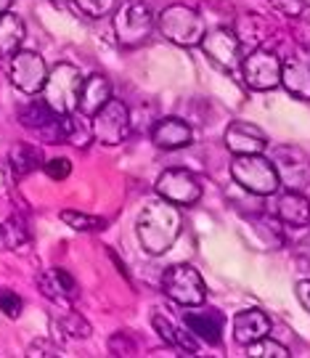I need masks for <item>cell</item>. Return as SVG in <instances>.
Masks as SVG:
<instances>
[{
	"instance_id": "6",
	"label": "cell",
	"mask_w": 310,
	"mask_h": 358,
	"mask_svg": "<svg viewBox=\"0 0 310 358\" xmlns=\"http://www.w3.org/2000/svg\"><path fill=\"white\" fill-rule=\"evenodd\" d=\"M154 29V13L143 0H128L115 13V32L117 40L128 48H135L149 40Z\"/></svg>"
},
{
	"instance_id": "23",
	"label": "cell",
	"mask_w": 310,
	"mask_h": 358,
	"mask_svg": "<svg viewBox=\"0 0 310 358\" xmlns=\"http://www.w3.org/2000/svg\"><path fill=\"white\" fill-rule=\"evenodd\" d=\"M8 165H11L16 178H27L29 173H35V170L43 165V154H40V149L32 146V143H19V146L11 149Z\"/></svg>"
},
{
	"instance_id": "34",
	"label": "cell",
	"mask_w": 310,
	"mask_h": 358,
	"mask_svg": "<svg viewBox=\"0 0 310 358\" xmlns=\"http://www.w3.org/2000/svg\"><path fill=\"white\" fill-rule=\"evenodd\" d=\"M271 6L276 8L279 13H284V16H300L302 8H305V3L302 0H271Z\"/></svg>"
},
{
	"instance_id": "31",
	"label": "cell",
	"mask_w": 310,
	"mask_h": 358,
	"mask_svg": "<svg viewBox=\"0 0 310 358\" xmlns=\"http://www.w3.org/2000/svg\"><path fill=\"white\" fill-rule=\"evenodd\" d=\"M45 173H48V178H53V180H64V178H69V173H72V162L64 159V157L48 159V162H45Z\"/></svg>"
},
{
	"instance_id": "11",
	"label": "cell",
	"mask_w": 310,
	"mask_h": 358,
	"mask_svg": "<svg viewBox=\"0 0 310 358\" xmlns=\"http://www.w3.org/2000/svg\"><path fill=\"white\" fill-rule=\"evenodd\" d=\"M8 77L16 88L27 93V96H35L45 85V77H48V66L43 62V56L35 51H16L11 56V66H8Z\"/></svg>"
},
{
	"instance_id": "2",
	"label": "cell",
	"mask_w": 310,
	"mask_h": 358,
	"mask_svg": "<svg viewBox=\"0 0 310 358\" xmlns=\"http://www.w3.org/2000/svg\"><path fill=\"white\" fill-rule=\"evenodd\" d=\"M231 176L244 192L255 196H271L281 186L279 173L265 154H236L231 162Z\"/></svg>"
},
{
	"instance_id": "18",
	"label": "cell",
	"mask_w": 310,
	"mask_h": 358,
	"mask_svg": "<svg viewBox=\"0 0 310 358\" xmlns=\"http://www.w3.org/2000/svg\"><path fill=\"white\" fill-rule=\"evenodd\" d=\"M276 215L286 226L305 229L310 223V199L302 192H286L276 202Z\"/></svg>"
},
{
	"instance_id": "17",
	"label": "cell",
	"mask_w": 310,
	"mask_h": 358,
	"mask_svg": "<svg viewBox=\"0 0 310 358\" xmlns=\"http://www.w3.org/2000/svg\"><path fill=\"white\" fill-rule=\"evenodd\" d=\"M38 287L48 300H53V303H64V306L78 294V282H75L64 268L43 271V273L38 276Z\"/></svg>"
},
{
	"instance_id": "27",
	"label": "cell",
	"mask_w": 310,
	"mask_h": 358,
	"mask_svg": "<svg viewBox=\"0 0 310 358\" xmlns=\"http://www.w3.org/2000/svg\"><path fill=\"white\" fill-rule=\"evenodd\" d=\"M59 327H61V332H66L69 337H75V340L91 337V324L82 319L78 310H69V308L64 310V316H59Z\"/></svg>"
},
{
	"instance_id": "37",
	"label": "cell",
	"mask_w": 310,
	"mask_h": 358,
	"mask_svg": "<svg viewBox=\"0 0 310 358\" xmlns=\"http://www.w3.org/2000/svg\"><path fill=\"white\" fill-rule=\"evenodd\" d=\"M51 3H66V0H51Z\"/></svg>"
},
{
	"instance_id": "29",
	"label": "cell",
	"mask_w": 310,
	"mask_h": 358,
	"mask_svg": "<svg viewBox=\"0 0 310 358\" xmlns=\"http://www.w3.org/2000/svg\"><path fill=\"white\" fill-rule=\"evenodd\" d=\"M80 11L85 16H93V19H101V16H109V13L117 11L119 0H75Z\"/></svg>"
},
{
	"instance_id": "9",
	"label": "cell",
	"mask_w": 310,
	"mask_h": 358,
	"mask_svg": "<svg viewBox=\"0 0 310 358\" xmlns=\"http://www.w3.org/2000/svg\"><path fill=\"white\" fill-rule=\"evenodd\" d=\"M271 162L286 192H305L310 186V159L297 146H279L273 152Z\"/></svg>"
},
{
	"instance_id": "33",
	"label": "cell",
	"mask_w": 310,
	"mask_h": 358,
	"mask_svg": "<svg viewBox=\"0 0 310 358\" xmlns=\"http://www.w3.org/2000/svg\"><path fill=\"white\" fill-rule=\"evenodd\" d=\"M27 356L32 358H43V356H61V348L53 345V343H48V340H35L32 345L27 348Z\"/></svg>"
},
{
	"instance_id": "36",
	"label": "cell",
	"mask_w": 310,
	"mask_h": 358,
	"mask_svg": "<svg viewBox=\"0 0 310 358\" xmlns=\"http://www.w3.org/2000/svg\"><path fill=\"white\" fill-rule=\"evenodd\" d=\"M11 3H13V0H0V13L8 11V8H11Z\"/></svg>"
},
{
	"instance_id": "15",
	"label": "cell",
	"mask_w": 310,
	"mask_h": 358,
	"mask_svg": "<svg viewBox=\"0 0 310 358\" xmlns=\"http://www.w3.org/2000/svg\"><path fill=\"white\" fill-rule=\"evenodd\" d=\"M271 334V319L265 310L252 308V310H242L236 319H233V340L239 345H249L260 337H268Z\"/></svg>"
},
{
	"instance_id": "8",
	"label": "cell",
	"mask_w": 310,
	"mask_h": 358,
	"mask_svg": "<svg viewBox=\"0 0 310 358\" xmlns=\"http://www.w3.org/2000/svg\"><path fill=\"white\" fill-rule=\"evenodd\" d=\"M156 194L159 199H165L175 207H189L196 205L202 199V183L191 170L183 167H170L156 178Z\"/></svg>"
},
{
	"instance_id": "28",
	"label": "cell",
	"mask_w": 310,
	"mask_h": 358,
	"mask_svg": "<svg viewBox=\"0 0 310 358\" xmlns=\"http://www.w3.org/2000/svg\"><path fill=\"white\" fill-rule=\"evenodd\" d=\"M61 220H64L69 229H75V231H96V229H103V220H101V217L85 215V213H75V210H64V213H61Z\"/></svg>"
},
{
	"instance_id": "3",
	"label": "cell",
	"mask_w": 310,
	"mask_h": 358,
	"mask_svg": "<svg viewBox=\"0 0 310 358\" xmlns=\"http://www.w3.org/2000/svg\"><path fill=\"white\" fill-rule=\"evenodd\" d=\"M80 88H82V75L78 66L56 64L45 77L43 101L48 103L56 115H72V112H78Z\"/></svg>"
},
{
	"instance_id": "5",
	"label": "cell",
	"mask_w": 310,
	"mask_h": 358,
	"mask_svg": "<svg viewBox=\"0 0 310 358\" xmlns=\"http://www.w3.org/2000/svg\"><path fill=\"white\" fill-rule=\"evenodd\" d=\"M162 289L168 294L172 303L186 308H199L205 306L207 287L202 273L189 266V263H178V266H170L162 276Z\"/></svg>"
},
{
	"instance_id": "13",
	"label": "cell",
	"mask_w": 310,
	"mask_h": 358,
	"mask_svg": "<svg viewBox=\"0 0 310 358\" xmlns=\"http://www.w3.org/2000/svg\"><path fill=\"white\" fill-rule=\"evenodd\" d=\"M186 329L194 334L196 340H202L207 345H220L223 329H226V316L218 308H205V310H189L183 316Z\"/></svg>"
},
{
	"instance_id": "35",
	"label": "cell",
	"mask_w": 310,
	"mask_h": 358,
	"mask_svg": "<svg viewBox=\"0 0 310 358\" xmlns=\"http://www.w3.org/2000/svg\"><path fill=\"white\" fill-rule=\"evenodd\" d=\"M297 300H300V306L310 313V279H305V282L297 284Z\"/></svg>"
},
{
	"instance_id": "38",
	"label": "cell",
	"mask_w": 310,
	"mask_h": 358,
	"mask_svg": "<svg viewBox=\"0 0 310 358\" xmlns=\"http://www.w3.org/2000/svg\"><path fill=\"white\" fill-rule=\"evenodd\" d=\"M302 3H305V6H310V0H302Z\"/></svg>"
},
{
	"instance_id": "16",
	"label": "cell",
	"mask_w": 310,
	"mask_h": 358,
	"mask_svg": "<svg viewBox=\"0 0 310 358\" xmlns=\"http://www.w3.org/2000/svg\"><path fill=\"white\" fill-rule=\"evenodd\" d=\"M112 99V83L103 75H91L82 80L78 99V112L82 117H93L103 103Z\"/></svg>"
},
{
	"instance_id": "32",
	"label": "cell",
	"mask_w": 310,
	"mask_h": 358,
	"mask_svg": "<svg viewBox=\"0 0 310 358\" xmlns=\"http://www.w3.org/2000/svg\"><path fill=\"white\" fill-rule=\"evenodd\" d=\"M109 350H112L115 356H133V353H135V343L130 340L128 334L119 332L109 340Z\"/></svg>"
},
{
	"instance_id": "1",
	"label": "cell",
	"mask_w": 310,
	"mask_h": 358,
	"mask_svg": "<svg viewBox=\"0 0 310 358\" xmlns=\"http://www.w3.org/2000/svg\"><path fill=\"white\" fill-rule=\"evenodd\" d=\"M135 234L138 242L149 255H162L175 244L178 234H181V213L178 207L159 199V202H149L141 210V215L135 220Z\"/></svg>"
},
{
	"instance_id": "24",
	"label": "cell",
	"mask_w": 310,
	"mask_h": 358,
	"mask_svg": "<svg viewBox=\"0 0 310 358\" xmlns=\"http://www.w3.org/2000/svg\"><path fill=\"white\" fill-rule=\"evenodd\" d=\"M53 117H56V112L43 99H35L19 109V122L32 130H43L48 122H53Z\"/></svg>"
},
{
	"instance_id": "20",
	"label": "cell",
	"mask_w": 310,
	"mask_h": 358,
	"mask_svg": "<svg viewBox=\"0 0 310 358\" xmlns=\"http://www.w3.org/2000/svg\"><path fill=\"white\" fill-rule=\"evenodd\" d=\"M281 85L289 96L300 101H310V66L300 59L281 62Z\"/></svg>"
},
{
	"instance_id": "25",
	"label": "cell",
	"mask_w": 310,
	"mask_h": 358,
	"mask_svg": "<svg viewBox=\"0 0 310 358\" xmlns=\"http://www.w3.org/2000/svg\"><path fill=\"white\" fill-rule=\"evenodd\" d=\"M29 239L24 223L19 217H11L6 223H0V250H19Z\"/></svg>"
},
{
	"instance_id": "4",
	"label": "cell",
	"mask_w": 310,
	"mask_h": 358,
	"mask_svg": "<svg viewBox=\"0 0 310 358\" xmlns=\"http://www.w3.org/2000/svg\"><path fill=\"white\" fill-rule=\"evenodd\" d=\"M156 29L159 35L175 45H199L205 38V19L189 6H170L156 16Z\"/></svg>"
},
{
	"instance_id": "21",
	"label": "cell",
	"mask_w": 310,
	"mask_h": 358,
	"mask_svg": "<svg viewBox=\"0 0 310 358\" xmlns=\"http://www.w3.org/2000/svg\"><path fill=\"white\" fill-rule=\"evenodd\" d=\"M24 35H27V27L16 13L11 11L0 13V56H13V53L22 48Z\"/></svg>"
},
{
	"instance_id": "14",
	"label": "cell",
	"mask_w": 310,
	"mask_h": 358,
	"mask_svg": "<svg viewBox=\"0 0 310 358\" xmlns=\"http://www.w3.org/2000/svg\"><path fill=\"white\" fill-rule=\"evenodd\" d=\"M226 146L231 154H263L268 136L252 122H231L226 128Z\"/></svg>"
},
{
	"instance_id": "7",
	"label": "cell",
	"mask_w": 310,
	"mask_h": 358,
	"mask_svg": "<svg viewBox=\"0 0 310 358\" xmlns=\"http://www.w3.org/2000/svg\"><path fill=\"white\" fill-rule=\"evenodd\" d=\"M91 120L93 138L103 146H117L130 136V112L119 99H109Z\"/></svg>"
},
{
	"instance_id": "22",
	"label": "cell",
	"mask_w": 310,
	"mask_h": 358,
	"mask_svg": "<svg viewBox=\"0 0 310 358\" xmlns=\"http://www.w3.org/2000/svg\"><path fill=\"white\" fill-rule=\"evenodd\" d=\"M152 324H154L156 334H159V337H162L168 345L183 348V350H186V356H194V353H196L194 334L189 332V329H178V327H175L168 316H159V313L152 319Z\"/></svg>"
},
{
	"instance_id": "26",
	"label": "cell",
	"mask_w": 310,
	"mask_h": 358,
	"mask_svg": "<svg viewBox=\"0 0 310 358\" xmlns=\"http://www.w3.org/2000/svg\"><path fill=\"white\" fill-rule=\"evenodd\" d=\"M246 356L249 358H289V348L276 343L271 337H260L255 343L246 345Z\"/></svg>"
},
{
	"instance_id": "19",
	"label": "cell",
	"mask_w": 310,
	"mask_h": 358,
	"mask_svg": "<svg viewBox=\"0 0 310 358\" xmlns=\"http://www.w3.org/2000/svg\"><path fill=\"white\" fill-rule=\"evenodd\" d=\"M152 138L159 149H168V152H175V149H183L191 143V128L178 120V117H165L154 125V133Z\"/></svg>"
},
{
	"instance_id": "30",
	"label": "cell",
	"mask_w": 310,
	"mask_h": 358,
	"mask_svg": "<svg viewBox=\"0 0 310 358\" xmlns=\"http://www.w3.org/2000/svg\"><path fill=\"white\" fill-rule=\"evenodd\" d=\"M22 310H24V300L13 292V289H6V287H3V289H0V313L8 316V319H19Z\"/></svg>"
},
{
	"instance_id": "10",
	"label": "cell",
	"mask_w": 310,
	"mask_h": 358,
	"mask_svg": "<svg viewBox=\"0 0 310 358\" xmlns=\"http://www.w3.org/2000/svg\"><path fill=\"white\" fill-rule=\"evenodd\" d=\"M242 77L249 88L273 90L281 85V59L265 48H255L242 62Z\"/></svg>"
},
{
	"instance_id": "12",
	"label": "cell",
	"mask_w": 310,
	"mask_h": 358,
	"mask_svg": "<svg viewBox=\"0 0 310 358\" xmlns=\"http://www.w3.org/2000/svg\"><path fill=\"white\" fill-rule=\"evenodd\" d=\"M199 45H202L207 59L212 64H218L220 69H226V72H236L239 64H242V43H239L236 32H231V29L218 27L212 32H205Z\"/></svg>"
}]
</instances>
